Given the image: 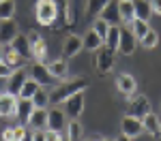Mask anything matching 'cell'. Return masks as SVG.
<instances>
[{"instance_id":"cell-41","label":"cell","mask_w":161,"mask_h":141,"mask_svg":"<svg viewBox=\"0 0 161 141\" xmlns=\"http://www.w3.org/2000/svg\"><path fill=\"white\" fill-rule=\"evenodd\" d=\"M0 62H2V43H0Z\"/></svg>"},{"instance_id":"cell-11","label":"cell","mask_w":161,"mask_h":141,"mask_svg":"<svg viewBox=\"0 0 161 141\" xmlns=\"http://www.w3.org/2000/svg\"><path fill=\"white\" fill-rule=\"evenodd\" d=\"M82 49H84V43H82V38L75 37V34H69V37L64 38V43H62V56H64V60L75 58Z\"/></svg>"},{"instance_id":"cell-36","label":"cell","mask_w":161,"mask_h":141,"mask_svg":"<svg viewBox=\"0 0 161 141\" xmlns=\"http://www.w3.org/2000/svg\"><path fill=\"white\" fill-rule=\"evenodd\" d=\"M13 73V68L7 62H0V77H9Z\"/></svg>"},{"instance_id":"cell-4","label":"cell","mask_w":161,"mask_h":141,"mask_svg":"<svg viewBox=\"0 0 161 141\" xmlns=\"http://www.w3.org/2000/svg\"><path fill=\"white\" fill-rule=\"evenodd\" d=\"M146 113H150V101L144 94H140V96H136V98L129 101V105H127V115L142 120Z\"/></svg>"},{"instance_id":"cell-37","label":"cell","mask_w":161,"mask_h":141,"mask_svg":"<svg viewBox=\"0 0 161 141\" xmlns=\"http://www.w3.org/2000/svg\"><path fill=\"white\" fill-rule=\"evenodd\" d=\"M150 9L153 15H161V0H150Z\"/></svg>"},{"instance_id":"cell-18","label":"cell","mask_w":161,"mask_h":141,"mask_svg":"<svg viewBox=\"0 0 161 141\" xmlns=\"http://www.w3.org/2000/svg\"><path fill=\"white\" fill-rule=\"evenodd\" d=\"M17 109V96H13L9 92L0 94V115L2 118H13Z\"/></svg>"},{"instance_id":"cell-34","label":"cell","mask_w":161,"mask_h":141,"mask_svg":"<svg viewBox=\"0 0 161 141\" xmlns=\"http://www.w3.org/2000/svg\"><path fill=\"white\" fill-rule=\"evenodd\" d=\"M92 30H95V32H97V34L105 41V34H108V30H110V24H108L105 19L97 17V19H95V24H92Z\"/></svg>"},{"instance_id":"cell-35","label":"cell","mask_w":161,"mask_h":141,"mask_svg":"<svg viewBox=\"0 0 161 141\" xmlns=\"http://www.w3.org/2000/svg\"><path fill=\"white\" fill-rule=\"evenodd\" d=\"M45 139L47 141H60L62 139V130H45Z\"/></svg>"},{"instance_id":"cell-40","label":"cell","mask_w":161,"mask_h":141,"mask_svg":"<svg viewBox=\"0 0 161 141\" xmlns=\"http://www.w3.org/2000/svg\"><path fill=\"white\" fill-rule=\"evenodd\" d=\"M60 141H71V139H69V135H67V133H62V139Z\"/></svg>"},{"instance_id":"cell-19","label":"cell","mask_w":161,"mask_h":141,"mask_svg":"<svg viewBox=\"0 0 161 141\" xmlns=\"http://www.w3.org/2000/svg\"><path fill=\"white\" fill-rule=\"evenodd\" d=\"M15 34H17V26L13 22V17L11 19H0V43L9 45L15 38Z\"/></svg>"},{"instance_id":"cell-14","label":"cell","mask_w":161,"mask_h":141,"mask_svg":"<svg viewBox=\"0 0 161 141\" xmlns=\"http://www.w3.org/2000/svg\"><path fill=\"white\" fill-rule=\"evenodd\" d=\"M116 88H118V92H120V94L131 96V94L136 92V88H137L136 77L129 75V73H120V75L116 77Z\"/></svg>"},{"instance_id":"cell-16","label":"cell","mask_w":161,"mask_h":141,"mask_svg":"<svg viewBox=\"0 0 161 141\" xmlns=\"http://www.w3.org/2000/svg\"><path fill=\"white\" fill-rule=\"evenodd\" d=\"M28 126L32 130H45L47 128V107H35V111L28 120Z\"/></svg>"},{"instance_id":"cell-21","label":"cell","mask_w":161,"mask_h":141,"mask_svg":"<svg viewBox=\"0 0 161 141\" xmlns=\"http://www.w3.org/2000/svg\"><path fill=\"white\" fill-rule=\"evenodd\" d=\"M64 111L60 109H47V128L50 130H62L64 128Z\"/></svg>"},{"instance_id":"cell-9","label":"cell","mask_w":161,"mask_h":141,"mask_svg":"<svg viewBox=\"0 0 161 141\" xmlns=\"http://www.w3.org/2000/svg\"><path fill=\"white\" fill-rule=\"evenodd\" d=\"M28 79V73H26L24 68L19 66V68H15L11 75H9V81H7V92L13 94V96H19V90L24 86V81Z\"/></svg>"},{"instance_id":"cell-22","label":"cell","mask_w":161,"mask_h":141,"mask_svg":"<svg viewBox=\"0 0 161 141\" xmlns=\"http://www.w3.org/2000/svg\"><path fill=\"white\" fill-rule=\"evenodd\" d=\"M82 43H84V49H88V51H97L101 45H103V38H101L99 34H97V32L90 28V30L86 32V37L82 38Z\"/></svg>"},{"instance_id":"cell-33","label":"cell","mask_w":161,"mask_h":141,"mask_svg":"<svg viewBox=\"0 0 161 141\" xmlns=\"http://www.w3.org/2000/svg\"><path fill=\"white\" fill-rule=\"evenodd\" d=\"M108 2H110V0H88V4H86L88 15H99Z\"/></svg>"},{"instance_id":"cell-7","label":"cell","mask_w":161,"mask_h":141,"mask_svg":"<svg viewBox=\"0 0 161 141\" xmlns=\"http://www.w3.org/2000/svg\"><path fill=\"white\" fill-rule=\"evenodd\" d=\"M30 75H32V79L37 81L41 88H43V86H54V83H56V77L47 71V64H43V62H35L32 64Z\"/></svg>"},{"instance_id":"cell-15","label":"cell","mask_w":161,"mask_h":141,"mask_svg":"<svg viewBox=\"0 0 161 141\" xmlns=\"http://www.w3.org/2000/svg\"><path fill=\"white\" fill-rule=\"evenodd\" d=\"M11 47L17 51L24 60H30V58H32V47H30V41H28L26 34H19V32H17L15 38L11 41Z\"/></svg>"},{"instance_id":"cell-12","label":"cell","mask_w":161,"mask_h":141,"mask_svg":"<svg viewBox=\"0 0 161 141\" xmlns=\"http://www.w3.org/2000/svg\"><path fill=\"white\" fill-rule=\"evenodd\" d=\"M142 126H144V133H148L153 139H159L161 137V120L157 113H146L142 118Z\"/></svg>"},{"instance_id":"cell-10","label":"cell","mask_w":161,"mask_h":141,"mask_svg":"<svg viewBox=\"0 0 161 141\" xmlns=\"http://www.w3.org/2000/svg\"><path fill=\"white\" fill-rule=\"evenodd\" d=\"M120 130H123V135H127L129 139H136V137H140L144 133V126H142V120L131 118V115H125L123 124H120Z\"/></svg>"},{"instance_id":"cell-13","label":"cell","mask_w":161,"mask_h":141,"mask_svg":"<svg viewBox=\"0 0 161 141\" xmlns=\"http://www.w3.org/2000/svg\"><path fill=\"white\" fill-rule=\"evenodd\" d=\"M32 111H35V103H32V98H19V96H17L15 118H19V124H28V120H30Z\"/></svg>"},{"instance_id":"cell-32","label":"cell","mask_w":161,"mask_h":141,"mask_svg":"<svg viewBox=\"0 0 161 141\" xmlns=\"http://www.w3.org/2000/svg\"><path fill=\"white\" fill-rule=\"evenodd\" d=\"M32 103H35V107H47V103H50V92L39 88L37 92H35V96H32Z\"/></svg>"},{"instance_id":"cell-20","label":"cell","mask_w":161,"mask_h":141,"mask_svg":"<svg viewBox=\"0 0 161 141\" xmlns=\"http://www.w3.org/2000/svg\"><path fill=\"white\" fill-rule=\"evenodd\" d=\"M2 62H7V64L13 68V71H15V68H19V66H22L24 58H22L17 51L13 49L11 43H9V45H2Z\"/></svg>"},{"instance_id":"cell-39","label":"cell","mask_w":161,"mask_h":141,"mask_svg":"<svg viewBox=\"0 0 161 141\" xmlns=\"http://www.w3.org/2000/svg\"><path fill=\"white\" fill-rule=\"evenodd\" d=\"M118 141H133V139H129L127 135H120V137H118Z\"/></svg>"},{"instance_id":"cell-3","label":"cell","mask_w":161,"mask_h":141,"mask_svg":"<svg viewBox=\"0 0 161 141\" xmlns=\"http://www.w3.org/2000/svg\"><path fill=\"white\" fill-rule=\"evenodd\" d=\"M114 51L112 47H103L101 45L99 49H97V56H95V66H97V71H99L101 75H105V73H110L112 68H114Z\"/></svg>"},{"instance_id":"cell-25","label":"cell","mask_w":161,"mask_h":141,"mask_svg":"<svg viewBox=\"0 0 161 141\" xmlns=\"http://www.w3.org/2000/svg\"><path fill=\"white\" fill-rule=\"evenodd\" d=\"M47 71H50L56 79H64V77L69 75V66H67L64 60H54V62H50L47 64Z\"/></svg>"},{"instance_id":"cell-42","label":"cell","mask_w":161,"mask_h":141,"mask_svg":"<svg viewBox=\"0 0 161 141\" xmlns=\"http://www.w3.org/2000/svg\"><path fill=\"white\" fill-rule=\"evenodd\" d=\"M159 115H161V109H159Z\"/></svg>"},{"instance_id":"cell-24","label":"cell","mask_w":161,"mask_h":141,"mask_svg":"<svg viewBox=\"0 0 161 141\" xmlns=\"http://www.w3.org/2000/svg\"><path fill=\"white\" fill-rule=\"evenodd\" d=\"M118 13H120V22H131V19H136L133 0H118Z\"/></svg>"},{"instance_id":"cell-23","label":"cell","mask_w":161,"mask_h":141,"mask_svg":"<svg viewBox=\"0 0 161 141\" xmlns=\"http://www.w3.org/2000/svg\"><path fill=\"white\" fill-rule=\"evenodd\" d=\"M133 9H136V17L137 19H144L148 22L153 9H150V0H133Z\"/></svg>"},{"instance_id":"cell-1","label":"cell","mask_w":161,"mask_h":141,"mask_svg":"<svg viewBox=\"0 0 161 141\" xmlns=\"http://www.w3.org/2000/svg\"><path fill=\"white\" fill-rule=\"evenodd\" d=\"M88 88V81L84 77H75V79H69V81H62L56 88L50 92V103H64L69 96H73L77 92H84Z\"/></svg>"},{"instance_id":"cell-5","label":"cell","mask_w":161,"mask_h":141,"mask_svg":"<svg viewBox=\"0 0 161 141\" xmlns=\"http://www.w3.org/2000/svg\"><path fill=\"white\" fill-rule=\"evenodd\" d=\"M137 47V38L131 32V28H120V37H118V47L116 51H120L123 56H131Z\"/></svg>"},{"instance_id":"cell-26","label":"cell","mask_w":161,"mask_h":141,"mask_svg":"<svg viewBox=\"0 0 161 141\" xmlns=\"http://www.w3.org/2000/svg\"><path fill=\"white\" fill-rule=\"evenodd\" d=\"M129 28H131V32H133V34H136V38L137 41H140V38L144 37V34H146V32H148L150 28H148V22H144V19H131V26H129Z\"/></svg>"},{"instance_id":"cell-31","label":"cell","mask_w":161,"mask_h":141,"mask_svg":"<svg viewBox=\"0 0 161 141\" xmlns=\"http://www.w3.org/2000/svg\"><path fill=\"white\" fill-rule=\"evenodd\" d=\"M140 43H142V47H146V49H153V47H157V43H159V34H157L155 30H148L144 37L140 38Z\"/></svg>"},{"instance_id":"cell-27","label":"cell","mask_w":161,"mask_h":141,"mask_svg":"<svg viewBox=\"0 0 161 141\" xmlns=\"http://www.w3.org/2000/svg\"><path fill=\"white\" fill-rule=\"evenodd\" d=\"M39 88H41V86H39L35 79H26L24 86H22V90H19V98H32Z\"/></svg>"},{"instance_id":"cell-17","label":"cell","mask_w":161,"mask_h":141,"mask_svg":"<svg viewBox=\"0 0 161 141\" xmlns=\"http://www.w3.org/2000/svg\"><path fill=\"white\" fill-rule=\"evenodd\" d=\"M101 19H105L110 26H118L120 24V13H118V0H110L105 7H103V11L99 13Z\"/></svg>"},{"instance_id":"cell-30","label":"cell","mask_w":161,"mask_h":141,"mask_svg":"<svg viewBox=\"0 0 161 141\" xmlns=\"http://www.w3.org/2000/svg\"><path fill=\"white\" fill-rule=\"evenodd\" d=\"M15 13V0H0V19H11Z\"/></svg>"},{"instance_id":"cell-38","label":"cell","mask_w":161,"mask_h":141,"mask_svg":"<svg viewBox=\"0 0 161 141\" xmlns=\"http://www.w3.org/2000/svg\"><path fill=\"white\" fill-rule=\"evenodd\" d=\"M32 141H47L45 139V130H35L32 133Z\"/></svg>"},{"instance_id":"cell-8","label":"cell","mask_w":161,"mask_h":141,"mask_svg":"<svg viewBox=\"0 0 161 141\" xmlns=\"http://www.w3.org/2000/svg\"><path fill=\"white\" fill-rule=\"evenodd\" d=\"M28 41H30V47H32V58L35 62H45V56H47V49H45V41L41 38L37 30H30L28 34Z\"/></svg>"},{"instance_id":"cell-29","label":"cell","mask_w":161,"mask_h":141,"mask_svg":"<svg viewBox=\"0 0 161 141\" xmlns=\"http://www.w3.org/2000/svg\"><path fill=\"white\" fill-rule=\"evenodd\" d=\"M67 135H69L71 141H82V124L77 120H71L67 124Z\"/></svg>"},{"instance_id":"cell-28","label":"cell","mask_w":161,"mask_h":141,"mask_svg":"<svg viewBox=\"0 0 161 141\" xmlns=\"http://www.w3.org/2000/svg\"><path fill=\"white\" fill-rule=\"evenodd\" d=\"M118 37H120V28L118 26H110V30H108V34H105V45L112 47V49H116L118 47Z\"/></svg>"},{"instance_id":"cell-2","label":"cell","mask_w":161,"mask_h":141,"mask_svg":"<svg viewBox=\"0 0 161 141\" xmlns=\"http://www.w3.org/2000/svg\"><path fill=\"white\" fill-rule=\"evenodd\" d=\"M35 15H37V22L41 26H52L54 19H56V2L54 0H39L37 2V9H35Z\"/></svg>"},{"instance_id":"cell-6","label":"cell","mask_w":161,"mask_h":141,"mask_svg":"<svg viewBox=\"0 0 161 141\" xmlns=\"http://www.w3.org/2000/svg\"><path fill=\"white\" fill-rule=\"evenodd\" d=\"M62 105H64V109H62L64 115H69L71 120H77L82 115V109H84V92H77L73 96H69Z\"/></svg>"}]
</instances>
